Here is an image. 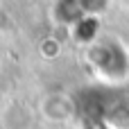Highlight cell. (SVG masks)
<instances>
[{"mask_svg":"<svg viewBox=\"0 0 129 129\" xmlns=\"http://www.w3.org/2000/svg\"><path fill=\"white\" fill-rule=\"evenodd\" d=\"M2 127L5 129H32V116L20 102H14L2 111Z\"/></svg>","mask_w":129,"mask_h":129,"instance_id":"2","label":"cell"},{"mask_svg":"<svg viewBox=\"0 0 129 129\" xmlns=\"http://www.w3.org/2000/svg\"><path fill=\"white\" fill-rule=\"evenodd\" d=\"M41 113L50 120V122H66L73 118L75 113V104L73 98L66 93H50L43 98L41 102Z\"/></svg>","mask_w":129,"mask_h":129,"instance_id":"1","label":"cell"}]
</instances>
